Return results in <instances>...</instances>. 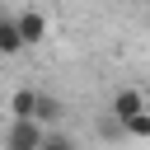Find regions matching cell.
Here are the masks:
<instances>
[{
  "mask_svg": "<svg viewBox=\"0 0 150 150\" xmlns=\"http://www.w3.org/2000/svg\"><path fill=\"white\" fill-rule=\"evenodd\" d=\"M122 131H127V136H136V141H150V108H145V112H136V117H127V122H122Z\"/></svg>",
  "mask_w": 150,
  "mask_h": 150,
  "instance_id": "7",
  "label": "cell"
},
{
  "mask_svg": "<svg viewBox=\"0 0 150 150\" xmlns=\"http://www.w3.org/2000/svg\"><path fill=\"white\" fill-rule=\"evenodd\" d=\"M14 52H23V38L14 28V14H0V56H14Z\"/></svg>",
  "mask_w": 150,
  "mask_h": 150,
  "instance_id": "5",
  "label": "cell"
},
{
  "mask_svg": "<svg viewBox=\"0 0 150 150\" xmlns=\"http://www.w3.org/2000/svg\"><path fill=\"white\" fill-rule=\"evenodd\" d=\"M14 28H19L23 47H38V42L47 38V14H42V9H19V14H14Z\"/></svg>",
  "mask_w": 150,
  "mask_h": 150,
  "instance_id": "3",
  "label": "cell"
},
{
  "mask_svg": "<svg viewBox=\"0 0 150 150\" xmlns=\"http://www.w3.org/2000/svg\"><path fill=\"white\" fill-rule=\"evenodd\" d=\"M38 150H75V141H70V136H61V131H47Z\"/></svg>",
  "mask_w": 150,
  "mask_h": 150,
  "instance_id": "8",
  "label": "cell"
},
{
  "mask_svg": "<svg viewBox=\"0 0 150 150\" xmlns=\"http://www.w3.org/2000/svg\"><path fill=\"white\" fill-rule=\"evenodd\" d=\"M33 117L47 127V122H61V117H66V108H61V98H52V94H42V89H38V112H33Z\"/></svg>",
  "mask_w": 150,
  "mask_h": 150,
  "instance_id": "6",
  "label": "cell"
},
{
  "mask_svg": "<svg viewBox=\"0 0 150 150\" xmlns=\"http://www.w3.org/2000/svg\"><path fill=\"white\" fill-rule=\"evenodd\" d=\"M42 122L33 117H9V131H5V150H38L42 145Z\"/></svg>",
  "mask_w": 150,
  "mask_h": 150,
  "instance_id": "1",
  "label": "cell"
},
{
  "mask_svg": "<svg viewBox=\"0 0 150 150\" xmlns=\"http://www.w3.org/2000/svg\"><path fill=\"white\" fill-rule=\"evenodd\" d=\"M33 112H38V89H14L9 94V117H33Z\"/></svg>",
  "mask_w": 150,
  "mask_h": 150,
  "instance_id": "4",
  "label": "cell"
},
{
  "mask_svg": "<svg viewBox=\"0 0 150 150\" xmlns=\"http://www.w3.org/2000/svg\"><path fill=\"white\" fill-rule=\"evenodd\" d=\"M145 108H150V103H145V94H141V89H117V94L108 98V112H112V122H117V127H122L127 117L145 112Z\"/></svg>",
  "mask_w": 150,
  "mask_h": 150,
  "instance_id": "2",
  "label": "cell"
}]
</instances>
